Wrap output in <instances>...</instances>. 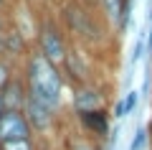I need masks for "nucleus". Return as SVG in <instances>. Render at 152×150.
I'll return each mask as SVG.
<instances>
[{
  "mask_svg": "<svg viewBox=\"0 0 152 150\" xmlns=\"http://www.w3.org/2000/svg\"><path fill=\"white\" fill-rule=\"evenodd\" d=\"M0 3H3V0H0Z\"/></svg>",
  "mask_w": 152,
  "mask_h": 150,
  "instance_id": "nucleus-15",
  "label": "nucleus"
},
{
  "mask_svg": "<svg viewBox=\"0 0 152 150\" xmlns=\"http://www.w3.org/2000/svg\"><path fill=\"white\" fill-rule=\"evenodd\" d=\"M0 99H3L5 112H23L26 109V94H23V86L18 81H8V86L0 92Z\"/></svg>",
  "mask_w": 152,
  "mask_h": 150,
  "instance_id": "nucleus-5",
  "label": "nucleus"
},
{
  "mask_svg": "<svg viewBox=\"0 0 152 150\" xmlns=\"http://www.w3.org/2000/svg\"><path fill=\"white\" fill-rule=\"evenodd\" d=\"M137 102H140V94L137 92H127L124 99H122L119 104H117V112H114V117H127V115H132V109L137 107Z\"/></svg>",
  "mask_w": 152,
  "mask_h": 150,
  "instance_id": "nucleus-9",
  "label": "nucleus"
},
{
  "mask_svg": "<svg viewBox=\"0 0 152 150\" xmlns=\"http://www.w3.org/2000/svg\"><path fill=\"white\" fill-rule=\"evenodd\" d=\"M8 81H10V69L5 64H0V92L8 86Z\"/></svg>",
  "mask_w": 152,
  "mask_h": 150,
  "instance_id": "nucleus-13",
  "label": "nucleus"
},
{
  "mask_svg": "<svg viewBox=\"0 0 152 150\" xmlns=\"http://www.w3.org/2000/svg\"><path fill=\"white\" fill-rule=\"evenodd\" d=\"M76 107H79V112H94V109H102V99L96 92H79Z\"/></svg>",
  "mask_w": 152,
  "mask_h": 150,
  "instance_id": "nucleus-7",
  "label": "nucleus"
},
{
  "mask_svg": "<svg viewBox=\"0 0 152 150\" xmlns=\"http://www.w3.org/2000/svg\"><path fill=\"white\" fill-rule=\"evenodd\" d=\"M147 51V28L142 26V31L137 33V41L132 46V56H129V69H134V64L142 59V54Z\"/></svg>",
  "mask_w": 152,
  "mask_h": 150,
  "instance_id": "nucleus-8",
  "label": "nucleus"
},
{
  "mask_svg": "<svg viewBox=\"0 0 152 150\" xmlns=\"http://www.w3.org/2000/svg\"><path fill=\"white\" fill-rule=\"evenodd\" d=\"M41 48H43V59H48L51 64H61L66 59V48H64V41H61L58 31L51 26H46L41 31Z\"/></svg>",
  "mask_w": 152,
  "mask_h": 150,
  "instance_id": "nucleus-3",
  "label": "nucleus"
},
{
  "mask_svg": "<svg viewBox=\"0 0 152 150\" xmlns=\"http://www.w3.org/2000/svg\"><path fill=\"white\" fill-rule=\"evenodd\" d=\"M28 94H33L48 109H56L61 102V76L56 66L43 59V54H36L28 64Z\"/></svg>",
  "mask_w": 152,
  "mask_h": 150,
  "instance_id": "nucleus-1",
  "label": "nucleus"
},
{
  "mask_svg": "<svg viewBox=\"0 0 152 150\" xmlns=\"http://www.w3.org/2000/svg\"><path fill=\"white\" fill-rule=\"evenodd\" d=\"M147 143H150V132H147L145 127H137V132H134V140H132L129 150H145V148H147Z\"/></svg>",
  "mask_w": 152,
  "mask_h": 150,
  "instance_id": "nucleus-10",
  "label": "nucleus"
},
{
  "mask_svg": "<svg viewBox=\"0 0 152 150\" xmlns=\"http://www.w3.org/2000/svg\"><path fill=\"white\" fill-rule=\"evenodd\" d=\"M81 122L86 130L96 135H107L109 130V120H107V112L104 109H94V112H81Z\"/></svg>",
  "mask_w": 152,
  "mask_h": 150,
  "instance_id": "nucleus-6",
  "label": "nucleus"
},
{
  "mask_svg": "<svg viewBox=\"0 0 152 150\" xmlns=\"http://www.w3.org/2000/svg\"><path fill=\"white\" fill-rule=\"evenodd\" d=\"M0 150H36L31 140H13V143H0Z\"/></svg>",
  "mask_w": 152,
  "mask_h": 150,
  "instance_id": "nucleus-12",
  "label": "nucleus"
},
{
  "mask_svg": "<svg viewBox=\"0 0 152 150\" xmlns=\"http://www.w3.org/2000/svg\"><path fill=\"white\" fill-rule=\"evenodd\" d=\"M31 140V125L23 112H3L0 115V143Z\"/></svg>",
  "mask_w": 152,
  "mask_h": 150,
  "instance_id": "nucleus-2",
  "label": "nucleus"
},
{
  "mask_svg": "<svg viewBox=\"0 0 152 150\" xmlns=\"http://www.w3.org/2000/svg\"><path fill=\"white\" fill-rule=\"evenodd\" d=\"M3 112H5V109H3V99H0V115H3Z\"/></svg>",
  "mask_w": 152,
  "mask_h": 150,
  "instance_id": "nucleus-14",
  "label": "nucleus"
},
{
  "mask_svg": "<svg viewBox=\"0 0 152 150\" xmlns=\"http://www.w3.org/2000/svg\"><path fill=\"white\" fill-rule=\"evenodd\" d=\"M23 115H26L31 130H46L51 125V109L43 102H38L33 94H26V109H23Z\"/></svg>",
  "mask_w": 152,
  "mask_h": 150,
  "instance_id": "nucleus-4",
  "label": "nucleus"
},
{
  "mask_svg": "<svg viewBox=\"0 0 152 150\" xmlns=\"http://www.w3.org/2000/svg\"><path fill=\"white\" fill-rule=\"evenodd\" d=\"M104 8H107L109 18H112L117 26H119V16H122V0H104Z\"/></svg>",
  "mask_w": 152,
  "mask_h": 150,
  "instance_id": "nucleus-11",
  "label": "nucleus"
}]
</instances>
